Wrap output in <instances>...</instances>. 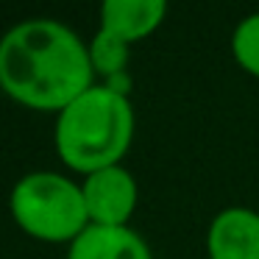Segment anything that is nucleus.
<instances>
[{
    "label": "nucleus",
    "mask_w": 259,
    "mask_h": 259,
    "mask_svg": "<svg viewBox=\"0 0 259 259\" xmlns=\"http://www.w3.org/2000/svg\"><path fill=\"white\" fill-rule=\"evenodd\" d=\"M95 87L90 45L59 20H23L0 36V90L34 112H62Z\"/></svg>",
    "instance_id": "nucleus-1"
},
{
    "label": "nucleus",
    "mask_w": 259,
    "mask_h": 259,
    "mask_svg": "<svg viewBox=\"0 0 259 259\" xmlns=\"http://www.w3.org/2000/svg\"><path fill=\"white\" fill-rule=\"evenodd\" d=\"M134 106L128 95L95 84L56 114L53 145L73 173L90 176L123 162L134 140Z\"/></svg>",
    "instance_id": "nucleus-2"
},
{
    "label": "nucleus",
    "mask_w": 259,
    "mask_h": 259,
    "mask_svg": "<svg viewBox=\"0 0 259 259\" xmlns=\"http://www.w3.org/2000/svg\"><path fill=\"white\" fill-rule=\"evenodd\" d=\"M12 218L28 237L39 242H73L90 229L81 184L62 173L36 170L12 187Z\"/></svg>",
    "instance_id": "nucleus-3"
},
{
    "label": "nucleus",
    "mask_w": 259,
    "mask_h": 259,
    "mask_svg": "<svg viewBox=\"0 0 259 259\" xmlns=\"http://www.w3.org/2000/svg\"><path fill=\"white\" fill-rule=\"evenodd\" d=\"M81 192H84L87 214L92 226H125L140 201L137 179L123 164L84 176Z\"/></svg>",
    "instance_id": "nucleus-4"
},
{
    "label": "nucleus",
    "mask_w": 259,
    "mask_h": 259,
    "mask_svg": "<svg viewBox=\"0 0 259 259\" xmlns=\"http://www.w3.org/2000/svg\"><path fill=\"white\" fill-rule=\"evenodd\" d=\"M209 259H259V212L229 206L214 214L206 231Z\"/></svg>",
    "instance_id": "nucleus-5"
},
{
    "label": "nucleus",
    "mask_w": 259,
    "mask_h": 259,
    "mask_svg": "<svg viewBox=\"0 0 259 259\" xmlns=\"http://www.w3.org/2000/svg\"><path fill=\"white\" fill-rule=\"evenodd\" d=\"M164 0H106L101 6V31L131 45L151 36L164 23Z\"/></svg>",
    "instance_id": "nucleus-6"
},
{
    "label": "nucleus",
    "mask_w": 259,
    "mask_h": 259,
    "mask_svg": "<svg viewBox=\"0 0 259 259\" xmlns=\"http://www.w3.org/2000/svg\"><path fill=\"white\" fill-rule=\"evenodd\" d=\"M67 259H153L148 242L128 226H90L67 248Z\"/></svg>",
    "instance_id": "nucleus-7"
},
{
    "label": "nucleus",
    "mask_w": 259,
    "mask_h": 259,
    "mask_svg": "<svg viewBox=\"0 0 259 259\" xmlns=\"http://www.w3.org/2000/svg\"><path fill=\"white\" fill-rule=\"evenodd\" d=\"M128 48L131 45H125V42L114 39V36L103 34L98 28V34L90 42V59H92V67H95V75L117 78L128 64Z\"/></svg>",
    "instance_id": "nucleus-8"
},
{
    "label": "nucleus",
    "mask_w": 259,
    "mask_h": 259,
    "mask_svg": "<svg viewBox=\"0 0 259 259\" xmlns=\"http://www.w3.org/2000/svg\"><path fill=\"white\" fill-rule=\"evenodd\" d=\"M231 56L248 75L259 78V14L240 20L231 34Z\"/></svg>",
    "instance_id": "nucleus-9"
}]
</instances>
